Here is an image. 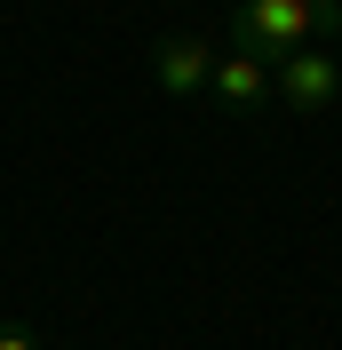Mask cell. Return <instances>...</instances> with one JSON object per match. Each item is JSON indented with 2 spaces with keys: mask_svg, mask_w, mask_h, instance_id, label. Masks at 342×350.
Instances as JSON below:
<instances>
[{
  "mask_svg": "<svg viewBox=\"0 0 342 350\" xmlns=\"http://www.w3.org/2000/svg\"><path fill=\"white\" fill-rule=\"evenodd\" d=\"M342 32V0H239L231 8V48H255L263 64L319 48Z\"/></svg>",
  "mask_w": 342,
  "mask_h": 350,
  "instance_id": "cell-1",
  "label": "cell"
},
{
  "mask_svg": "<svg viewBox=\"0 0 342 350\" xmlns=\"http://www.w3.org/2000/svg\"><path fill=\"white\" fill-rule=\"evenodd\" d=\"M215 56H223V48H215L207 32H168V40L151 48V80H159V96H175V104L207 96V80H215Z\"/></svg>",
  "mask_w": 342,
  "mask_h": 350,
  "instance_id": "cell-2",
  "label": "cell"
},
{
  "mask_svg": "<svg viewBox=\"0 0 342 350\" xmlns=\"http://www.w3.org/2000/svg\"><path fill=\"white\" fill-rule=\"evenodd\" d=\"M271 80H278V104H287V111H326V104L342 96V64L326 56V48H295V56H278Z\"/></svg>",
  "mask_w": 342,
  "mask_h": 350,
  "instance_id": "cell-3",
  "label": "cell"
},
{
  "mask_svg": "<svg viewBox=\"0 0 342 350\" xmlns=\"http://www.w3.org/2000/svg\"><path fill=\"white\" fill-rule=\"evenodd\" d=\"M207 96H215L223 111H263V104H278V80H271V64H263L255 48H223Z\"/></svg>",
  "mask_w": 342,
  "mask_h": 350,
  "instance_id": "cell-4",
  "label": "cell"
},
{
  "mask_svg": "<svg viewBox=\"0 0 342 350\" xmlns=\"http://www.w3.org/2000/svg\"><path fill=\"white\" fill-rule=\"evenodd\" d=\"M0 350H40V342H32V327H16V319H0Z\"/></svg>",
  "mask_w": 342,
  "mask_h": 350,
  "instance_id": "cell-5",
  "label": "cell"
},
{
  "mask_svg": "<svg viewBox=\"0 0 342 350\" xmlns=\"http://www.w3.org/2000/svg\"><path fill=\"white\" fill-rule=\"evenodd\" d=\"M231 8H239V0H231Z\"/></svg>",
  "mask_w": 342,
  "mask_h": 350,
  "instance_id": "cell-6",
  "label": "cell"
}]
</instances>
